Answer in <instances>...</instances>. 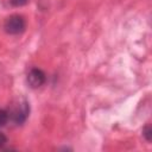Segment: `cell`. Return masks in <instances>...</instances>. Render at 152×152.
<instances>
[{
	"label": "cell",
	"instance_id": "6da1fadb",
	"mask_svg": "<svg viewBox=\"0 0 152 152\" xmlns=\"http://www.w3.org/2000/svg\"><path fill=\"white\" fill-rule=\"evenodd\" d=\"M4 28L8 34H20L26 28V21L23 15L12 14L5 20Z\"/></svg>",
	"mask_w": 152,
	"mask_h": 152
},
{
	"label": "cell",
	"instance_id": "7a4b0ae2",
	"mask_svg": "<svg viewBox=\"0 0 152 152\" xmlns=\"http://www.w3.org/2000/svg\"><path fill=\"white\" fill-rule=\"evenodd\" d=\"M28 113H30V106L26 101H24V102L19 103V106L15 109H13L11 113H8V115H10V119L15 125H21L27 119Z\"/></svg>",
	"mask_w": 152,
	"mask_h": 152
},
{
	"label": "cell",
	"instance_id": "3957f363",
	"mask_svg": "<svg viewBox=\"0 0 152 152\" xmlns=\"http://www.w3.org/2000/svg\"><path fill=\"white\" fill-rule=\"evenodd\" d=\"M45 81H46V76H45L44 71L38 68L31 69L27 74V83L33 89L42 87L45 83Z\"/></svg>",
	"mask_w": 152,
	"mask_h": 152
},
{
	"label": "cell",
	"instance_id": "277c9868",
	"mask_svg": "<svg viewBox=\"0 0 152 152\" xmlns=\"http://www.w3.org/2000/svg\"><path fill=\"white\" fill-rule=\"evenodd\" d=\"M10 120V115L8 112L5 109H0V127L5 126L7 124V121Z\"/></svg>",
	"mask_w": 152,
	"mask_h": 152
},
{
	"label": "cell",
	"instance_id": "5b68a950",
	"mask_svg": "<svg viewBox=\"0 0 152 152\" xmlns=\"http://www.w3.org/2000/svg\"><path fill=\"white\" fill-rule=\"evenodd\" d=\"M142 134H144V137H145V139L147 140V141H151V137H152V129H151V127L147 125V126H145V128L142 129Z\"/></svg>",
	"mask_w": 152,
	"mask_h": 152
},
{
	"label": "cell",
	"instance_id": "8992f818",
	"mask_svg": "<svg viewBox=\"0 0 152 152\" xmlns=\"http://www.w3.org/2000/svg\"><path fill=\"white\" fill-rule=\"evenodd\" d=\"M28 0H10L11 5L12 6H15V7H20V6H24L27 4Z\"/></svg>",
	"mask_w": 152,
	"mask_h": 152
},
{
	"label": "cell",
	"instance_id": "52a82bcc",
	"mask_svg": "<svg viewBox=\"0 0 152 152\" xmlns=\"http://www.w3.org/2000/svg\"><path fill=\"white\" fill-rule=\"evenodd\" d=\"M7 144V137L2 133V132H0V150L1 148H4V146Z\"/></svg>",
	"mask_w": 152,
	"mask_h": 152
}]
</instances>
